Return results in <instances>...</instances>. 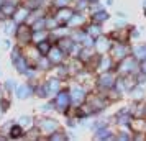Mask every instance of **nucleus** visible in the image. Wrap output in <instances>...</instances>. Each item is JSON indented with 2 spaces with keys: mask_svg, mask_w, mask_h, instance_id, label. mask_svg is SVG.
I'll use <instances>...</instances> for the list:
<instances>
[{
  "mask_svg": "<svg viewBox=\"0 0 146 141\" xmlns=\"http://www.w3.org/2000/svg\"><path fill=\"white\" fill-rule=\"evenodd\" d=\"M17 36L20 38V41H27L28 40V28H25V26H21L20 30H18V33H17Z\"/></svg>",
  "mask_w": 146,
  "mask_h": 141,
  "instance_id": "1",
  "label": "nucleus"
},
{
  "mask_svg": "<svg viewBox=\"0 0 146 141\" xmlns=\"http://www.w3.org/2000/svg\"><path fill=\"white\" fill-rule=\"evenodd\" d=\"M67 100H69V95L66 92H61L59 97H58V103H59L61 107H64V105H67Z\"/></svg>",
  "mask_w": 146,
  "mask_h": 141,
  "instance_id": "2",
  "label": "nucleus"
},
{
  "mask_svg": "<svg viewBox=\"0 0 146 141\" xmlns=\"http://www.w3.org/2000/svg\"><path fill=\"white\" fill-rule=\"evenodd\" d=\"M71 15H72V13H71L69 10H61L58 20H59V21H66V20H69V18H71Z\"/></svg>",
  "mask_w": 146,
  "mask_h": 141,
  "instance_id": "3",
  "label": "nucleus"
},
{
  "mask_svg": "<svg viewBox=\"0 0 146 141\" xmlns=\"http://www.w3.org/2000/svg\"><path fill=\"white\" fill-rule=\"evenodd\" d=\"M82 97H84V92H82V90H79V89L76 87V89H74V100L79 102V100H82Z\"/></svg>",
  "mask_w": 146,
  "mask_h": 141,
  "instance_id": "4",
  "label": "nucleus"
},
{
  "mask_svg": "<svg viewBox=\"0 0 146 141\" xmlns=\"http://www.w3.org/2000/svg\"><path fill=\"white\" fill-rule=\"evenodd\" d=\"M135 53L138 54V58H146V48H136Z\"/></svg>",
  "mask_w": 146,
  "mask_h": 141,
  "instance_id": "5",
  "label": "nucleus"
},
{
  "mask_svg": "<svg viewBox=\"0 0 146 141\" xmlns=\"http://www.w3.org/2000/svg\"><path fill=\"white\" fill-rule=\"evenodd\" d=\"M40 51L41 53H48V51H49V44H48V43H41L40 44Z\"/></svg>",
  "mask_w": 146,
  "mask_h": 141,
  "instance_id": "6",
  "label": "nucleus"
},
{
  "mask_svg": "<svg viewBox=\"0 0 146 141\" xmlns=\"http://www.w3.org/2000/svg\"><path fill=\"white\" fill-rule=\"evenodd\" d=\"M51 59L56 61V62H58V61H61V53H59V51H54V53L51 54Z\"/></svg>",
  "mask_w": 146,
  "mask_h": 141,
  "instance_id": "7",
  "label": "nucleus"
},
{
  "mask_svg": "<svg viewBox=\"0 0 146 141\" xmlns=\"http://www.w3.org/2000/svg\"><path fill=\"white\" fill-rule=\"evenodd\" d=\"M20 134H21V128L20 126H17V128L12 130V136H20Z\"/></svg>",
  "mask_w": 146,
  "mask_h": 141,
  "instance_id": "8",
  "label": "nucleus"
},
{
  "mask_svg": "<svg viewBox=\"0 0 146 141\" xmlns=\"http://www.w3.org/2000/svg\"><path fill=\"white\" fill-rule=\"evenodd\" d=\"M110 84H112L110 77H102V85H110Z\"/></svg>",
  "mask_w": 146,
  "mask_h": 141,
  "instance_id": "9",
  "label": "nucleus"
},
{
  "mask_svg": "<svg viewBox=\"0 0 146 141\" xmlns=\"http://www.w3.org/2000/svg\"><path fill=\"white\" fill-rule=\"evenodd\" d=\"M27 92H30V90H27V87H21L20 89V97H25V95H27Z\"/></svg>",
  "mask_w": 146,
  "mask_h": 141,
  "instance_id": "10",
  "label": "nucleus"
},
{
  "mask_svg": "<svg viewBox=\"0 0 146 141\" xmlns=\"http://www.w3.org/2000/svg\"><path fill=\"white\" fill-rule=\"evenodd\" d=\"M108 64H110V61H108V59L104 61V62H102V69H107V67H108Z\"/></svg>",
  "mask_w": 146,
  "mask_h": 141,
  "instance_id": "11",
  "label": "nucleus"
},
{
  "mask_svg": "<svg viewBox=\"0 0 146 141\" xmlns=\"http://www.w3.org/2000/svg\"><path fill=\"white\" fill-rule=\"evenodd\" d=\"M95 18H97V20H104V18H105V13H97V17H95Z\"/></svg>",
  "mask_w": 146,
  "mask_h": 141,
  "instance_id": "12",
  "label": "nucleus"
},
{
  "mask_svg": "<svg viewBox=\"0 0 146 141\" xmlns=\"http://www.w3.org/2000/svg\"><path fill=\"white\" fill-rule=\"evenodd\" d=\"M23 17H25V12L21 10L20 13H18V17H17V20H23Z\"/></svg>",
  "mask_w": 146,
  "mask_h": 141,
  "instance_id": "13",
  "label": "nucleus"
},
{
  "mask_svg": "<svg viewBox=\"0 0 146 141\" xmlns=\"http://www.w3.org/2000/svg\"><path fill=\"white\" fill-rule=\"evenodd\" d=\"M90 33H92V34H99V30H97V28H94V26H92V30H90Z\"/></svg>",
  "mask_w": 146,
  "mask_h": 141,
  "instance_id": "14",
  "label": "nucleus"
},
{
  "mask_svg": "<svg viewBox=\"0 0 146 141\" xmlns=\"http://www.w3.org/2000/svg\"><path fill=\"white\" fill-rule=\"evenodd\" d=\"M66 2H67V0H58V5L62 7V5H66Z\"/></svg>",
  "mask_w": 146,
  "mask_h": 141,
  "instance_id": "15",
  "label": "nucleus"
},
{
  "mask_svg": "<svg viewBox=\"0 0 146 141\" xmlns=\"http://www.w3.org/2000/svg\"><path fill=\"white\" fill-rule=\"evenodd\" d=\"M3 10H5V12H7V13H10V12H12V10H13V8H12V7H5V8H3Z\"/></svg>",
  "mask_w": 146,
  "mask_h": 141,
  "instance_id": "16",
  "label": "nucleus"
}]
</instances>
